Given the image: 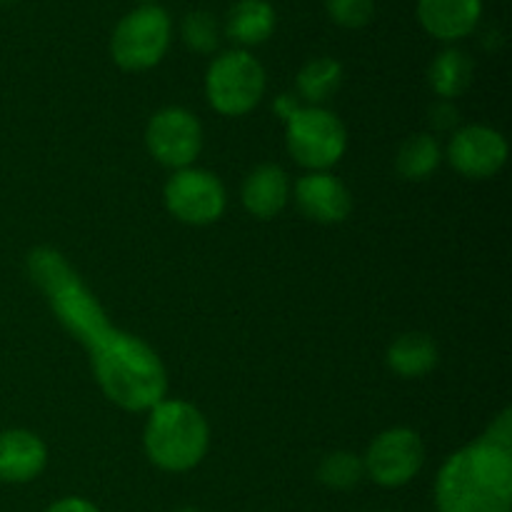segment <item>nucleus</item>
I'll use <instances>...</instances> for the list:
<instances>
[{"label":"nucleus","mask_w":512,"mask_h":512,"mask_svg":"<svg viewBox=\"0 0 512 512\" xmlns=\"http://www.w3.org/2000/svg\"><path fill=\"white\" fill-rule=\"evenodd\" d=\"M25 268L58 323L88 350L95 383L110 403L128 413H148L168 398V370L160 355L145 340L110 325L93 290L58 250H30Z\"/></svg>","instance_id":"f257e3e1"},{"label":"nucleus","mask_w":512,"mask_h":512,"mask_svg":"<svg viewBox=\"0 0 512 512\" xmlns=\"http://www.w3.org/2000/svg\"><path fill=\"white\" fill-rule=\"evenodd\" d=\"M438 512H512V410L450 455L435 478Z\"/></svg>","instance_id":"f03ea898"},{"label":"nucleus","mask_w":512,"mask_h":512,"mask_svg":"<svg viewBox=\"0 0 512 512\" xmlns=\"http://www.w3.org/2000/svg\"><path fill=\"white\" fill-rule=\"evenodd\" d=\"M143 448L155 468L165 473H188L208 455L210 425L193 403L163 398L148 410Z\"/></svg>","instance_id":"7ed1b4c3"},{"label":"nucleus","mask_w":512,"mask_h":512,"mask_svg":"<svg viewBox=\"0 0 512 512\" xmlns=\"http://www.w3.org/2000/svg\"><path fill=\"white\" fill-rule=\"evenodd\" d=\"M173 40V20L158 3H145L125 13L110 35L113 63L125 73H145L165 58Z\"/></svg>","instance_id":"20e7f679"},{"label":"nucleus","mask_w":512,"mask_h":512,"mask_svg":"<svg viewBox=\"0 0 512 512\" xmlns=\"http://www.w3.org/2000/svg\"><path fill=\"white\" fill-rule=\"evenodd\" d=\"M265 95V68L253 53L233 48L213 58L205 73V98L215 113L240 118L253 113Z\"/></svg>","instance_id":"39448f33"},{"label":"nucleus","mask_w":512,"mask_h":512,"mask_svg":"<svg viewBox=\"0 0 512 512\" xmlns=\"http://www.w3.org/2000/svg\"><path fill=\"white\" fill-rule=\"evenodd\" d=\"M285 143L295 163L318 173L343 160L348 150V130L328 108L300 105L285 118Z\"/></svg>","instance_id":"423d86ee"},{"label":"nucleus","mask_w":512,"mask_h":512,"mask_svg":"<svg viewBox=\"0 0 512 512\" xmlns=\"http://www.w3.org/2000/svg\"><path fill=\"white\" fill-rule=\"evenodd\" d=\"M163 200L175 220L200 228L220 220L228 205V193L218 175L190 165L170 175L163 188Z\"/></svg>","instance_id":"0eeeda50"},{"label":"nucleus","mask_w":512,"mask_h":512,"mask_svg":"<svg viewBox=\"0 0 512 512\" xmlns=\"http://www.w3.org/2000/svg\"><path fill=\"white\" fill-rule=\"evenodd\" d=\"M145 145L148 153L165 168H190L203 150V125L190 110L170 105L148 120Z\"/></svg>","instance_id":"6e6552de"},{"label":"nucleus","mask_w":512,"mask_h":512,"mask_svg":"<svg viewBox=\"0 0 512 512\" xmlns=\"http://www.w3.org/2000/svg\"><path fill=\"white\" fill-rule=\"evenodd\" d=\"M425 465V445L410 428H390L370 443L363 468L380 488H403Z\"/></svg>","instance_id":"1a4fd4ad"},{"label":"nucleus","mask_w":512,"mask_h":512,"mask_svg":"<svg viewBox=\"0 0 512 512\" xmlns=\"http://www.w3.org/2000/svg\"><path fill=\"white\" fill-rule=\"evenodd\" d=\"M443 158L463 178L488 180L508 163V140L488 125H465L455 130Z\"/></svg>","instance_id":"9d476101"},{"label":"nucleus","mask_w":512,"mask_h":512,"mask_svg":"<svg viewBox=\"0 0 512 512\" xmlns=\"http://www.w3.org/2000/svg\"><path fill=\"white\" fill-rule=\"evenodd\" d=\"M295 203L300 213L320 225H338L353 213V195L343 180L328 170L308 173L295 183Z\"/></svg>","instance_id":"9b49d317"},{"label":"nucleus","mask_w":512,"mask_h":512,"mask_svg":"<svg viewBox=\"0 0 512 512\" xmlns=\"http://www.w3.org/2000/svg\"><path fill=\"white\" fill-rule=\"evenodd\" d=\"M415 13L425 33L443 43H455L478 28L483 0H418Z\"/></svg>","instance_id":"f8f14e48"},{"label":"nucleus","mask_w":512,"mask_h":512,"mask_svg":"<svg viewBox=\"0 0 512 512\" xmlns=\"http://www.w3.org/2000/svg\"><path fill=\"white\" fill-rule=\"evenodd\" d=\"M48 465V445L33 430L0 433V483L23 485L38 478Z\"/></svg>","instance_id":"ddd939ff"},{"label":"nucleus","mask_w":512,"mask_h":512,"mask_svg":"<svg viewBox=\"0 0 512 512\" xmlns=\"http://www.w3.org/2000/svg\"><path fill=\"white\" fill-rule=\"evenodd\" d=\"M240 200H243L245 210L258 220H270L290 200V178L280 165L263 163L258 168L250 170L243 180V190H240Z\"/></svg>","instance_id":"4468645a"},{"label":"nucleus","mask_w":512,"mask_h":512,"mask_svg":"<svg viewBox=\"0 0 512 512\" xmlns=\"http://www.w3.org/2000/svg\"><path fill=\"white\" fill-rule=\"evenodd\" d=\"M278 25V13L268 0H238L225 18V35L240 48L263 45Z\"/></svg>","instance_id":"2eb2a0df"},{"label":"nucleus","mask_w":512,"mask_h":512,"mask_svg":"<svg viewBox=\"0 0 512 512\" xmlns=\"http://www.w3.org/2000/svg\"><path fill=\"white\" fill-rule=\"evenodd\" d=\"M388 368L405 380L423 378L438 365V345L425 333H405L388 348Z\"/></svg>","instance_id":"dca6fc26"},{"label":"nucleus","mask_w":512,"mask_h":512,"mask_svg":"<svg viewBox=\"0 0 512 512\" xmlns=\"http://www.w3.org/2000/svg\"><path fill=\"white\" fill-rule=\"evenodd\" d=\"M475 65L465 50L460 48H445L433 58L428 68L430 88L435 90L440 100L460 98L465 90L473 83Z\"/></svg>","instance_id":"f3484780"},{"label":"nucleus","mask_w":512,"mask_h":512,"mask_svg":"<svg viewBox=\"0 0 512 512\" xmlns=\"http://www.w3.org/2000/svg\"><path fill=\"white\" fill-rule=\"evenodd\" d=\"M340 85H343V65L328 55L308 60L295 78L298 95L315 108H323V103L338 93Z\"/></svg>","instance_id":"a211bd4d"},{"label":"nucleus","mask_w":512,"mask_h":512,"mask_svg":"<svg viewBox=\"0 0 512 512\" xmlns=\"http://www.w3.org/2000/svg\"><path fill=\"white\" fill-rule=\"evenodd\" d=\"M443 163V148H440L438 140L430 133H418L410 135L398 150V158H395V170L400 173V178L405 180H425L435 173Z\"/></svg>","instance_id":"6ab92c4d"},{"label":"nucleus","mask_w":512,"mask_h":512,"mask_svg":"<svg viewBox=\"0 0 512 512\" xmlns=\"http://www.w3.org/2000/svg\"><path fill=\"white\" fill-rule=\"evenodd\" d=\"M365 468L363 458L348 453V450H335L325 455L323 463L318 465V480L325 488L333 490H350L363 480Z\"/></svg>","instance_id":"aec40b11"},{"label":"nucleus","mask_w":512,"mask_h":512,"mask_svg":"<svg viewBox=\"0 0 512 512\" xmlns=\"http://www.w3.org/2000/svg\"><path fill=\"white\" fill-rule=\"evenodd\" d=\"M180 38H183L185 48L193 50V53H213L220 45L218 20H215V15L208 13V10H193V13L185 15L183 23H180Z\"/></svg>","instance_id":"412c9836"},{"label":"nucleus","mask_w":512,"mask_h":512,"mask_svg":"<svg viewBox=\"0 0 512 512\" xmlns=\"http://www.w3.org/2000/svg\"><path fill=\"white\" fill-rule=\"evenodd\" d=\"M325 13L340 28L360 30L375 18V0H325Z\"/></svg>","instance_id":"4be33fe9"},{"label":"nucleus","mask_w":512,"mask_h":512,"mask_svg":"<svg viewBox=\"0 0 512 512\" xmlns=\"http://www.w3.org/2000/svg\"><path fill=\"white\" fill-rule=\"evenodd\" d=\"M460 123V113L453 105V100H440L430 108V125L440 133H448V130H455Z\"/></svg>","instance_id":"5701e85b"},{"label":"nucleus","mask_w":512,"mask_h":512,"mask_svg":"<svg viewBox=\"0 0 512 512\" xmlns=\"http://www.w3.org/2000/svg\"><path fill=\"white\" fill-rule=\"evenodd\" d=\"M45 512H100V510L85 498H60L55 500V503Z\"/></svg>","instance_id":"b1692460"},{"label":"nucleus","mask_w":512,"mask_h":512,"mask_svg":"<svg viewBox=\"0 0 512 512\" xmlns=\"http://www.w3.org/2000/svg\"><path fill=\"white\" fill-rule=\"evenodd\" d=\"M275 108H278V113H280V118H288V115L290 113H293V110L295 108H300V105L298 103H295V100L293 98H290V95H280V98H278V103H275Z\"/></svg>","instance_id":"393cba45"},{"label":"nucleus","mask_w":512,"mask_h":512,"mask_svg":"<svg viewBox=\"0 0 512 512\" xmlns=\"http://www.w3.org/2000/svg\"><path fill=\"white\" fill-rule=\"evenodd\" d=\"M175 512H200V510H195V508H180V510H175Z\"/></svg>","instance_id":"a878e982"},{"label":"nucleus","mask_w":512,"mask_h":512,"mask_svg":"<svg viewBox=\"0 0 512 512\" xmlns=\"http://www.w3.org/2000/svg\"><path fill=\"white\" fill-rule=\"evenodd\" d=\"M145 3H158V0H140V5H145Z\"/></svg>","instance_id":"bb28decb"},{"label":"nucleus","mask_w":512,"mask_h":512,"mask_svg":"<svg viewBox=\"0 0 512 512\" xmlns=\"http://www.w3.org/2000/svg\"><path fill=\"white\" fill-rule=\"evenodd\" d=\"M0 3H18V0H0Z\"/></svg>","instance_id":"cd10ccee"}]
</instances>
